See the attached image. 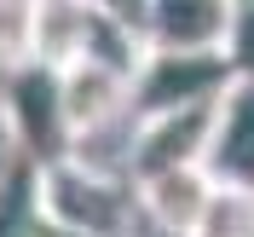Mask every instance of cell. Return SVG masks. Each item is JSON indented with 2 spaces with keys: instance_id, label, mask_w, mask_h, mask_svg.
<instances>
[{
  "instance_id": "4",
  "label": "cell",
  "mask_w": 254,
  "mask_h": 237,
  "mask_svg": "<svg viewBox=\"0 0 254 237\" xmlns=\"http://www.w3.org/2000/svg\"><path fill=\"white\" fill-rule=\"evenodd\" d=\"M202 168L214 174V185L249 191L254 197V81L237 76L214 104V127H208Z\"/></svg>"
},
{
  "instance_id": "10",
  "label": "cell",
  "mask_w": 254,
  "mask_h": 237,
  "mask_svg": "<svg viewBox=\"0 0 254 237\" xmlns=\"http://www.w3.org/2000/svg\"><path fill=\"white\" fill-rule=\"evenodd\" d=\"M190 237H254V197L249 191H214V203H208L202 226Z\"/></svg>"
},
{
  "instance_id": "13",
  "label": "cell",
  "mask_w": 254,
  "mask_h": 237,
  "mask_svg": "<svg viewBox=\"0 0 254 237\" xmlns=\"http://www.w3.org/2000/svg\"><path fill=\"white\" fill-rule=\"evenodd\" d=\"M12 122H6V110H0V179H6V168H12Z\"/></svg>"
},
{
  "instance_id": "2",
  "label": "cell",
  "mask_w": 254,
  "mask_h": 237,
  "mask_svg": "<svg viewBox=\"0 0 254 237\" xmlns=\"http://www.w3.org/2000/svg\"><path fill=\"white\" fill-rule=\"evenodd\" d=\"M6 122H12L17 145L29 157H52V151H69V122H64V98H58V70L52 64H17L12 70V87H6Z\"/></svg>"
},
{
  "instance_id": "12",
  "label": "cell",
  "mask_w": 254,
  "mask_h": 237,
  "mask_svg": "<svg viewBox=\"0 0 254 237\" xmlns=\"http://www.w3.org/2000/svg\"><path fill=\"white\" fill-rule=\"evenodd\" d=\"M98 12H110V17H122V23H133V29L144 35V6L150 0H93Z\"/></svg>"
},
{
  "instance_id": "8",
  "label": "cell",
  "mask_w": 254,
  "mask_h": 237,
  "mask_svg": "<svg viewBox=\"0 0 254 237\" xmlns=\"http://www.w3.org/2000/svg\"><path fill=\"white\" fill-rule=\"evenodd\" d=\"M98 6L93 0H41V29H35V58L64 70V64L87 58V41H93Z\"/></svg>"
},
{
  "instance_id": "7",
  "label": "cell",
  "mask_w": 254,
  "mask_h": 237,
  "mask_svg": "<svg viewBox=\"0 0 254 237\" xmlns=\"http://www.w3.org/2000/svg\"><path fill=\"white\" fill-rule=\"evenodd\" d=\"M214 191L220 185H214V174H208L202 162H179V168H156V174L139 179V203H144V214H150L162 232L190 237L202 226Z\"/></svg>"
},
{
  "instance_id": "9",
  "label": "cell",
  "mask_w": 254,
  "mask_h": 237,
  "mask_svg": "<svg viewBox=\"0 0 254 237\" xmlns=\"http://www.w3.org/2000/svg\"><path fill=\"white\" fill-rule=\"evenodd\" d=\"M35 29H41V0H0V70L35 64Z\"/></svg>"
},
{
  "instance_id": "11",
  "label": "cell",
  "mask_w": 254,
  "mask_h": 237,
  "mask_svg": "<svg viewBox=\"0 0 254 237\" xmlns=\"http://www.w3.org/2000/svg\"><path fill=\"white\" fill-rule=\"evenodd\" d=\"M225 52H231V70L254 81V0H237V17H231V41H225Z\"/></svg>"
},
{
  "instance_id": "1",
  "label": "cell",
  "mask_w": 254,
  "mask_h": 237,
  "mask_svg": "<svg viewBox=\"0 0 254 237\" xmlns=\"http://www.w3.org/2000/svg\"><path fill=\"white\" fill-rule=\"evenodd\" d=\"M237 81L231 52H179V47H150L144 64L133 70V116H162V110H190L214 104Z\"/></svg>"
},
{
  "instance_id": "3",
  "label": "cell",
  "mask_w": 254,
  "mask_h": 237,
  "mask_svg": "<svg viewBox=\"0 0 254 237\" xmlns=\"http://www.w3.org/2000/svg\"><path fill=\"white\" fill-rule=\"evenodd\" d=\"M58 98H64L69 139H93L98 127H110L116 116L133 110V76L104 58H75L58 70Z\"/></svg>"
},
{
  "instance_id": "5",
  "label": "cell",
  "mask_w": 254,
  "mask_h": 237,
  "mask_svg": "<svg viewBox=\"0 0 254 237\" xmlns=\"http://www.w3.org/2000/svg\"><path fill=\"white\" fill-rule=\"evenodd\" d=\"M214 104H220V98H214ZM214 104L139 116L133 145H127V168H133V179L156 174V168H179V162H202V151H208V127H214Z\"/></svg>"
},
{
  "instance_id": "6",
  "label": "cell",
  "mask_w": 254,
  "mask_h": 237,
  "mask_svg": "<svg viewBox=\"0 0 254 237\" xmlns=\"http://www.w3.org/2000/svg\"><path fill=\"white\" fill-rule=\"evenodd\" d=\"M237 0H150L144 6V41L179 52H214L231 41Z\"/></svg>"
}]
</instances>
